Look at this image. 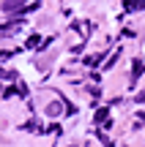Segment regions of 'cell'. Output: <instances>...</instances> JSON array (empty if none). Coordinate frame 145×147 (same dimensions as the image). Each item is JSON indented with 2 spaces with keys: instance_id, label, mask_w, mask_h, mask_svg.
Here are the masks:
<instances>
[{
  "instance_id": "cell-1",
  "label": "cell",
  "mask_w": 145,
  "mask_h": 147,
  "mask_svg": "<svg viewBox=\"0 0 145 147\" xmlns=\"http://www.w3.org/2000/svg\"><path fill=\"white\" fill-rule=\"evenodd\" d=\"M22 5H25V0H3V11H5V14H11V11L22 8Z\"/></svg>"
},
{
  "instance_id": "cell-2",
  "label": "cell",
  "mask_w": 145,
  "mask_h": 147,
  "mask_svg": "<svg viewBox=\"0 0 145 147\" xmlns=\"http://www.w3.org/2000/svg\"><path fill=\"white\" fill-rule=\"evenodd\" d=\"M123 5L129 11H134V8H145V0H123Z\"/></svg>"
},
{
  "instance_id": "cell-3",
  "label": "cell",
  "mask_w": 145,
  "mask_h": 147,
  "mask_svg": "<svg viewBox=\"0 0 145 147\" xmlns=\"http://www.w3.org/2000/svg\"><path fill=\"white\" fill-rule=\"evenodd\" d=\"M142 68H145V65L140 63V60H134V74H131V79H134V82H137V76L142 74Z\"/></svg>"
},
{
  "instance_id": "cell-4",
  "label": "cell",
  "mask_w": 145,
  "mask_h": 147,
  "mask_svg": "<svg viewBox=\"0 0 145 147\" xmlns=\"http://www.w3.org/2000/svg\"><path fill=\"white\" fill-rule=\"evenodd\" d=\"M137 104H145V93H140V95H137Z\"/></svg>"
}]
</instances>
